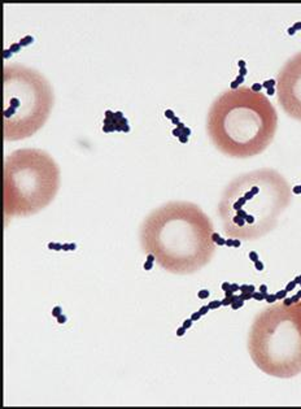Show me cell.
I'll return each instance as SVG.
<instances>
[{
    "label": "cell",
    "instance_id": "1",
    "mask_svg": "<svg viewBox=\"0 0 301 409\" xmlns=\"http://www.w3.org/2000/svg\"><path fill=\"white\" fill-rule=\"evenodd\" d=\"M213 222L194 203L169 201L156 208L140 226V244L164 270L192 274L212 260L217 243Z\"/></svg>",
    "mask_w": 301,
    "mask_h": 409
},
{
    "label": "cell",
    "instance_id": "2",
    "mask_svg": "<svg viewBox=\"0 0 301 409\" xmlns=\"http://www.w3.org/2000/svg\"><path fill=\"white\" fill-rule=\"evenodd\" d=\"M291 201L290 183L274 169L262 168L238 175L226 186L218 204L225 235L239 240L265 237L276 227Z\"/></svg>",
    "mask_w": 301,
    "mask_h": 409
},
{
    "label": "cell",
    "instance_id": "3",
    "mask_svg": "<svg viewBox=\"0 0 301 409\" xmlns=\"http://www.w3.org/2000/svg\"><path fill=\"white\" fill-rule=\"evenodd\" d=\"M278 114L271 101L251 87L226 90L208 112L207 131L213 144L231 157H251L273 142Z\"/></svg>",
    "mask_w": 301,
    "mask_h": 409
},
{
    "label": "cell",
    "instance_id": "4",
    "mask_svg": "<svg viewBox=\"0 0 301 409\" xmlns=\"http://www.w3.org/2000/svg\"><path fill=\"white\" fill-rule=\"evenodd\" d=\"M248 352L267 375L301 374V300L275 303L260 312L249 331Z\"/></svg>",
    "mask_w": 301,
    "mask_h": 409
},
{
    "label": "cell",
    "instance_id": "5",
    "mask_svg": "<svg viewBox=\"0 0 301 409\" xmlns=\"http://www.w3.org/2000/svg\"><path fill=\"white\" fill-rule=\"evenodd\" d=\"M60 187V169L47 152L20 148L4 160V214L26 217L46 208Z\"/></svg>",
    "mask_w": 301,
    "mask_h": 409
},
{
    "label": "cell",
    "instance_id": "6",
    "mask_svg": "<svg viewBox=\"0 0 301 409\" xmlns=\"http://www.w3.org/2000/svg\"><path fill=\"white\" fill-rule=\"evenodd\" d=\"M53 91L46 77L25 65H5L3 70V131L5 140L34 135L47 122Z\"/></svg>",
    "mask_w": 301,
    "mask_h": 409
},
{
    "label": "cell",
    "instance_id": "7",
    "mask_svg": "<svg viewBox=\"0 0 301 409\" xmlns=\"http://www.w3.org/2000/svg\"><path fill=\"white\" fill-rule=\"evenodd\" d=\"M275 91L283 111L301 121V52L290 57L279 70Z\"/></svg>",
    "mask_w": 301,
    "mask_h": 409
},
{
    "label": "cell",
    "instance_id": "8",
    "mask_svg": "<svg viewBox=\"0 0 301 409\" xmlns=\"http://www.w3.org/2000/svg\"><path fill=\"white\" fill-rule=\"evenodd\" d=\"M33 42H34V38H33V36H31V35H26V36H24V38L21 39L18 43L21 44V47H26V46H30Z\"/></svg>",
    "mask_w": 301,
    "mask_h": 409
},
{
    "label": "cell",
    "instance_id": "9",
    "mask_svg": "<svg viewBox=\"0 0 301 409\" xmlns=\"http://www.w3.org/2000/svg\"><path fill=\"white\" fill-rule=\"evenodd\" d=\"M9 49L12 51V52H18V51L21 49V44L20 43H13V44L9 47Z\"/></svg>",
    "mask_w": 301,
    "mask_h": 409
},
{
    "label": "cell",
    "instance_id": "10",
    "mask_svg": "<svg viewBox=\"0 0 301 409\" xmlns=\"http://www.w3.org/2000/svg\"><path fill=\"white\" fill-rule=\"evenodd\" d=\"M12 53H13V52H12L11 49H5V51H4V53H3V56H4V58H9V57L12 56Z\"/></svg>",
    "mask_w": 301,
    "mask_h": 409
},
{
    "label": "cell",
    "instance_id": "11",
    "mask_svg": "<svg viewBox=\"0 0 301 409\" xmlns=\"http://www.w3.org/2000/svg\"><path fill=\"white\" fill-rule=\"evenodd\" d=\"M261 87H262V86H261L260 83H254V85L251 87V89H252L253 91H256V92H258V90H261Z\"/></svg>",
    "mask_w": 301,
    "mask_h": 409
},
{
    "label": "cell",
    "instance_id": "12",
    "mask_svg": "<svg viewBox=\"0 0 301 409\" xmlns=\"http://www.w3.org/2000/svg\"><path fill=\"white\" fill-rule=\"evenodd\" d=\"M274 83L276 85V81H267V82L263 83V87H267V89H270V86H273Z\"/></svg>",
    "mask_w": 301,
    "mask_h": 409
},
{
    "label": "cell",
    "instance_id": "13",
    "mask_svg": "<svg viewBox=\"0 0 301 409\" xmlns=\"http://www.w3.org/2000/svg\"><path fill=\"white\" fill-rule=\"evenodd\" d=\"M244 81V78H243V76H239L238 78H236V82L238 83H241V82H243Z\"/></svg>",
    "mask_w": 301,
    "mask_h": 409
},
{
    "label": "cell",
    "instance_id": "14",
    "mask_svg": "<svg viewBox=\"0 0 301 409\" xmlns=\"http://www.w3.org/2000/svg\"><path fill=\"white\" fill-rule=\"evenodd\" d=\"M249 257H251V259H252V260H257V255H256V253H254V252H252V253H251V255H249Z\"/></svg>",
    "mask_w": 301,
    "mask_h": 409
},
{
    "label": "cell",
    "instance_id": "15",
    "mask_svg": "<svg viewBox=\"0 0 301 409\" xmlns=\"http://www.w3.org/2000/svg\"><path fill=\"white\" fill-rule=\"evenodd\" d=\"M208 295H209V292H208V291H201V292H200V296H203V297H204V296H208Z\"/></svg>",
    "mask_w": 301,
    "mask_h": 409
},
{
    "label": "cell",
    "instance_id": "16",
    "mask_svg": "<svg viewBox=\"0 0 301 409\" xmlns=\"http://www.w3.org/2000/svg\"><path fill=\"white\" fill-rule=\"evenodd\" d=\"M247 73V69L245 68H240V76H244Z\"/></svg>",
    "mask_w": 301,
    "mask_h": 409
},
{
    "label": "cell",
    "instance_id": "17",
    "mask_svg": "<svg viewBox=\"0 0 301 409\" xmlns=\"http://www.w3.org/2000/svg\"><path fill=\"white\" fill-rule=\"evenodd\" d=\"M165 114H166V117H173V112L171 111H166Z\"/></svg>",
    "mask_w": 301,
    "mask_h": 409
},
{
    "label": "cell",
    "instance_id": "18",
    "mask_svg": "<svg viewBox=\"0 0 301 409\" xmlns=\"http://www.w3.org/2000/svg\"><path fill=\"white\" fill-rule=\"evenodd\" d=\"M256 265H257V269H258V270H262V269H263V268H262V264H261V262H257Z\"/></svg>",
    "mask_w": 301,
    "mask_h": 409
},
{
    "label": "cell",
    "instance_id": "19",
    "mask_svg": "<svg viewBox=\"0 0 301 409\" xmlns=\"http://www.w3.org/2000/svg\"><path fill=\"white\" fill-rule=\"evenodd\" d=\"M144 268H145V269H151V264H149V262H145V264H144Z\"/></svg>",
    "mask_w": 301,
    "mask_h": 409
},
{
    "label": "cell",
    "instance_id": "20",
    "mask_svg": "<svg viewBox=\"0 0 301 409\" xmlns=\"http://www.w3.org/2000/svg\"><path fill=\"white\" fill-rule=\"evenodd\" d=\"M239 287L236 286V284H232V286H231V291H235V290H238Z\"/></svg>",
    "mask_w": 301,
    "mask_h": 409
},
{
    "label": "cell",
    "instance_id": "21",
    "mask_svg": "<svg viewBox=\"0 0 301 409\" xmlns=\"http://www.w3.org/2000/svg\"><path fill=\"white\" fill-rule=\"evenodd\" d=\"M244 65H245L244 61H239V67H240V68H244Z\"/></svg>",
    "mask_w": 301,
    "mask_h": 409
},
{
    "label": "cell",
    "instance_id": "22",
    "mask_svg": "<svg viewBox=\"0 0 301 409\" xmlns=\"http://www.w3.org/2000/svg\"><path fill=\"white\" fill-rule=\"evenodd\" d=\"M293 286H295V283H290V284H288V288H287V290H292V288H293Z\"/></svg>",
    "mask_w": 301,
    "mask_h": 409
},
{
    "label": "cell",
    "instance_id": "23",
    "mask_svg": "<svg viewBox=\"0 0 301 409\" xmlns=\"http://www.w3.org/2000/svg\"><path fill=\"white\" fill-rule=\"evenodd\" d=\"M267 91H269V94H273V92H274V91H275V90H274V89H273V87H270V89H269V90H267Z\"/></svg>",
    "mask_w": 301,
    "mask_h": 409
},
{
    "label": "cell",
    "instance_id": "24",
    "mask_svg": "<svg viewBox=\"0 0 301 409\" xmlns=\"http://www.w3.org/2000/svg\"><path fill=\"white\" fill-rule=\"evenodd\" d=\"M227 244H229V246H231L232 244V242H231V239H229V240H227V242H226Z\"/></svg>",
    "mask_w": 301,
    "mask_h": 409
},
{
    "label": "cell",
    "instance_id": "25",
    "mask_svg": "<svg viewBox=\"0 0 301 409\" xmlns=\"http://www.w3.org/2000/svg\"><path fill=\"white\" fill-rule=\"evenodd\" d=\"M227 287H229V284H227V283H225V284H223V288H225V290H227Z\"/></svg>",
    "mask_w": 301,
    "mask_h": 409
}]
</instances>
